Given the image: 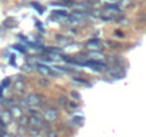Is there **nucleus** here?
I'll return each mask as SVG.
<instances>
[{
	"label": "nucleus",
	"instance_id": "nucleus-10",
	"mask_svg": "<svg viewBox=\"0 0 146 137\" xmlns=\"http://www.w3.org/2000/svg\"><path fill=\"white\" fill-rule=\"evenodd\" d=\"M60 44H70L72 43V39H69V37H57L56 39Z\"/></svg>",
	"mask_w": 146,
	"mask_h": 137
},
{
	"label": "nucleus",
	"instance_id": "nucleus-6",
	"mask_svg": "<svg viewBox=\"0 0 146 137\" xmlns=\"http://www.w3.org/2000/svg\"><path fill=\"white\" fill-rule=\"evenodd\" d=\"M26 89V82L23 77H17V80L15 82V90L16 93H23Z\"/></svg>",
	"mask_w": 146,
	"mask_h": 137
},
{
	"label": "nucleus",
	"instance_id": "nucleus-2",
	"mask_svg": "<svg viewBox=\"0 0 146 137\" xmlns=\"http://www.w3.org/2000/svg\"><path fill=\"white\" fill-rule=\"evenodd\" d=\"M86 49L90 51H100L103 49V41L100 39H90L86 41Z\"/></svg>",
	"mask_w": 146,
	"mask_h": 137
},
{
	"label": "nucleus",
	"instance_id": "nucleus-16",
	"mask_svg": "<svg viewBox=\"0 0 146 137\" xmlns=\"http://www.w3.org/2000/svg\"><path fill=\"white\" fill-rule=\"evenodd\" d=\"M44 137H57V136H56V133H54V131L49 130V131L46 133V136H44Z\"/></svg>",
	"mask_w": 146,
	"mask_h": 137
},
{
	"label": "nucleus",
	"instance_id": "nucleus-7",
	"mask_svg": "<svg viewBox=\"0 0 146 137\" xmlns=\"http://www.w3.org/2000/svg\"><path fill=\"white\" fill-rule=\"evenodd\" d=\"M123 76H125V70H123V67H120V66L113 67V70L110 72V77L112 79H120Z\"/></svg>",
	"mask_w": 146,
	"mask_h": 137
},
{
	"label": "nucleus",
	"instance_id": "nucleus-15",
	"mask_svg": "<svg viewBox=\"0 0 146 137\" xmlns=\"http://www.w3.org/2000/svg\"><path fill=\"white\" fill-rule=\"evenodd\" d=\"M70 97H73L75 100H80V94L76 93V92H72V93H70Z\"/></svg>",
	"mask_w": 146,
	"mask_h": 137
},
{
	"label": "nucleus",
	"instance_id": "nucleus-11",
	"mask_svg": "<svg viewBox=\"0 0 146 137\" xmlns=\"http://www.w3.org/2000/svg\"><path fill=\"white\" fill-rule=\"evenodd\" d=\"M132 3V0H119V7H129Z\"/></svg>",
	"mask_w": 146,
	"mask_h": 137
},
{
	"label": "nucleus",
	"instance_id": "nucleus-3",
	"mask_svg": "<svg viewBox=\"0 0 146 137\" xmlns=\"http://www.w3.org/2000/svg\"><path fill=\"white\" fill-rule=\"evenodd\" d=\"M43 119L46 120V121H56L57 119H59V111L54 109V107H47V109H44V111H43Z\"/></svg>",
	"mask_w": 146,
	"mask_h": 137
},
{
	"label": "nucleus",
	"instance_id": "nucleus-9",
	"mask_svg": "<svg viewBox=\"0 0 146 137\" xmlns=\"http://www.w3.org/2000/svg\"><path fill=\"white\" fill-rule=\"evenodd\" d=\"M72 123L76 124V126H82V124L85 123V120H83V117H79V116H78V117H73V119H72Z\"/></svg>",
	"mask_w": 146,
	"mask_h": 137
},
{
	"label": "nucleus",
	"instance_id": "nucleus-12",
	"mask_svg": "<svg viewBox=\"0 0 146 137\" xmlns=\"http://www.w3.org/2000/svg\"><path fill=\"white\" fill-rule=\"evenodd\" d=\"M12 117H13V116H12V113H10V111H9V113H3V114H2V119H3V121H5V123H9V121L12 120Z\"/></svg>",
	"mask_w": 146,
	"mask_h": 137
},
{
	"label": "nucleus",
	"instance_id": "nucleus-4",
	"mask_svg": "<svg viewBox=\"0 0 146 137\" xmlns=\"http://www.w3.org/2000/svg\"><path fill=\"white\" fill-rule=\"evenodd\" d=\"M36 70H37L40 74H43V76H54L53 70H52L49 66H46V64H37V66H36Z\"/></svg>",
	"mask_w": 146,
	"mask_h": 137
},
{
	"label": "nucleus",
	"instance_id": "nucleus-18",
	"mask_svg": "<svg viewBox=\"0 0 146 137\" xmlns=\"http://www.w3.org/2000/svg\"><path fill=\"white\" fill-rule=\"evenodd\" d=\"M15 137H23V136H22V134H16Z\"/></svg>",
	"mask_w": 146,
	"mask_h": 137
},
{
	"label": "nucleus",
	"instance_id": "nucleus-5",
	"mask_svg": "<svg viewBox=\"0 0 146 137\" xmlns=\"http://www.w3.org/2000/svg\"><path fill=\"white\" fill-rule=\"evenodd\" d=\"M9 111L12 113V116H13L15 119H22V117H23V109H22L19 104H13Z\"/></svg>",
	"mask_w": 146,
	"mask_h": 137
},
{
	"label": "nucleus",
	"instance_id": "nucleus-8",
	"mask_svg": "<svg viewBox=\"0 0 146 137\" xmlns=\"http://www.w3.org/2000/svg\"><path fill=\"white\" fill-rule=\"evenodd\" d=\"M64 22H66L67 26H76V24L80 23V20H79L78 17H75V16H67V17H64Z\"/></svg>",
	"mask_w": 146,
	"mask_h": 137
},
{
	"label": "nucleus",
	"instance_id": "nucleus-14",
	"mask_svg": "<svg viewBox=\"0 0 146 137\" xmlns=\"http://www.w3.org/2000/svg\"><path fill=\"white\" fill-rule=\"evenodd\" d=\"M54 14L56 16H60V17H67V13L63 12V10H57V12H54Z\"/></svg>",
	"mask_w": 146,
	"mask_h": 137
},
{
	"label": "nucleus",
	"instance_id": "nucleus-17",
	"mask_svg": "<svg viewBox=\"0 0 146 137\" xmlns=\"http://www.w3.org/2000/svg\"><path fill=\"white\" fill-rule=\"evenodd\" d=\"M73 80H75L76 83H82V84H85V86H88V84H89L88 82H83V79H73Z\"/></svg>",
	"mask_w": 146,
	"mask_h": 137
},
{
	"label": "nucleus",
	"instance_id": "nucleus-19",
	"mask_svg": "<svg viewBox=\"0 0 146 137\" xmlns=\"http://www.w3.org/2000/svg\"><path fill=\"white\" fill-rule=\"evenodd\" d=\"M30 137H36V136H30Z\"/></svg>",
	"mask_w": 146,
	"mask_h": 137
},
{
	"label": "nucleus",
	"instance_id": "nucleus-13",
	"mask_svg": "<svg viewBox=\"0 0 146 137\" xmlns=\"http://www.w3.org/2000/svg\"><path fill=\"white\" fill-rule=\"evenodd\" d=\"M59 103H60L62 106H64V107H67V106L70 104V101H69L66 97H60V99H59Z\"/></svg>",
	"mask_w": 146,
	"mask_h": 137
},
{
	"label": "nucleus",
	"instance_id": "nucleus-1",
	"mask_svg": "<svg viewBox=\"0 0 146 137\" xmlns=\"http://www.w3.org/2000/svg\"><path fill=\"white\" fill-rule=\"evenodd\" d=\"M25 100L29 103V106L30 107H39V106H42L43 104V96H40V94H37V93H30V94H27L26 97H25Z\"/></svg>",
	"mask_w": 146,
	"mask_h": 137
}]
</instances>
